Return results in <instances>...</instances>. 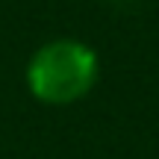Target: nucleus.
<instances>
[{
  "mask_svg": "<svg viewBox=\"0 0 159 159\" xmlns=\"http://www.w3.org/2000/svg\"><path fill=\"white\" fill-rule=\"evenodd\" d=\"M97 74L100 62L89 44L77 39H56L33 53L27 65V85L41 103L65 106L89 94Z\"/></svg>",
  "mask_w": 159,
  "mask_h": 159,
  "instance_id": "f257e3e1",
  "label": "nucleus"
}]
</instances>
